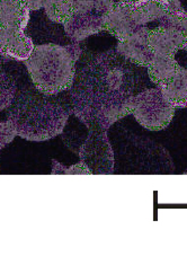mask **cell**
I'll return each mask as SVG.
<instances>
[{
	"label": "cell",
	"mask_w": 187,
	"mask_h": 256,
	"mask_svg": "<svg viewBox=\"0 0 187 256\" xmlns=\"http://www.w3.org/2000/svg\"><path fill=\"white\" fill-rule=\"evenodd\" d=\"M149 32L148 28L140 26L130 36L118 41L116 51L131 64L146 67L154 56L149 46Z\"/></svg>",
	"instance_id": "7"
},
{
	"label": "cell",
	"mask_w": 187,
	"mask_h": 256,
	"mask_svg": "<svg viewBox=\"0 0 187 256\" xmlns=\"http://www.w3.org/2000/svg\"><path fill=\"white\" fill-rule=\"evenodd\" d=\"M134 74L131 62L118 51L89 54L76 70L70 87L71 111L87 128L108 130L132 114Z\"/></svg>",
	"instance_id": "1"
},
{
	"label": "cell",
	"mask_w": 187,
	"mask_h": 256,
	"mask_svg": "<svg viewBox=\"0 0 187 256\" xmlns=\"http://www.w3.org/2000/svg\"><path fill=\"white\" fill-rule=\"evenodd\" d=\"M186 174H187V172H186Z\"/></svg>",
	"instance_id": "22"
},
{
	"label": "cell",
	"mask_w": 187,
	"mask_h": 256,
	"mask_svg": "<svg viewBox=\"0 0 187 256\" xmlns=\"http://www.w3.org/2000/svg\"><path fill=\"white\" fill-rule=\"evenodd\" d=\"M162 88L164 96L175 108H187V70L180 68L177 74Z\"/></svg>",
	"instance_id": "14"
},
{
	"label": "cell",
	"mask_w": 187,
	"mask_h": 256,
	"mask_svg": "<svg viewBox=\"0 0 187 256\" xmlns=\"http://www.w3.org/2000/svg\"><path fill=\"white\" fill-rule=\"evenodd\" d=\"M17 96V84L10 74L0 72V111L12 106Z\"/></svg>",
	"instance_id": "16"
},
{
	"label": "cell",
	"mask_w": 187,
	"mask_h": 256,
	"mask_svg": "<svg viewBox=\"0 0 187 256\" xmlns=\"http://www.w3.org/2000/svg\"><path fill=\"white\" fill-rule=\"evenodd\" d=\"M0 150H2V149H0Z\"/></svg>",
	"instance_id": "24"
},
{
	"label": "cell",
	"mask_w": 187,
	"mask_h": 256,
	"mask_svg": "<svg viewBox=\"0 0 187 256\" xmlns=\"http://www.w3.org/2000/svg\"><path fill=\"white\" fill-rule=\"evenodd\" d=\"M51 174H68V175H76V174H80V175H92V170L88 168L86 164H84L82 162H78L74 166H70L66 168V167L62 166L60 162H58L56 160H53V167H52V172Z\"/></svg>",
	"instance_id": "18"
},
{
	"label": "cell",
	"mask_w": 187,
	"mask_h": 256,
	"mask_svg": "<svg viewBox=\"0 0 187 256\" xmlns=\"http://www.w3.org/2000/svg\"><path fill=\"white\" fill-rule=\"evenodd\" d=\"M34 43L22 28L0 30V54L8 60L26 61L34 50Z\"/></svg>",
	"instance_id": "9"
},
{
	"label": "cell",
	"mask_w": 187,
	"mask_h": 256,
	"mask_svg": "<svg viewBox=\"0 0 187 256\" xmlns=\"http://www.w3.org/2000/svg\"><path fill=\"white\" fill-rule=\"evenodd\" d=\"M46 16L54 23L64 24L72 14L71 0H43Z\"/></svg>",
	"instance_id": "15"
},
{
	"label": "cell",
	"mask_w": 187,
	"mask_h": 256,
	"mask_svg": "<svg viewBox=\"0 0 187 256\" xmlns=\"http://www.w3.org/2000/svg\"><path fill=\"white\" fill-rule=\"evenodd\" d=\"M132 114L144 128L151 131H159L169 126L175 108L164 96L162 88H150L133 97Z\"/></svg>",
	"instance_id": "5"
},
{
	"label": "cell",
	"mask_w": 187,
	"mask_h": 256,
	"mask_svg": "<svg viewBox=\"0 0 187 256\" xmlns=\"http://www.w3.org/2000/svg\"><path fill=\"white\" fill-rule=\"evenodd\" d=\"M149 46L154 54L175 56L177 51L186 50L187 38L178 28L162 26L150 30Z\"/></svg>",
	"instance_id": "10"
},
{
	"label": "cell",
	"mask_w": 187,
	"mask_h": 256,
	"mask_svg": "<svg viewBox=\"0 0 187 256\" xmlns=\"http://www.w3.org/2000/svg\"><path fill=\"white\" fill-rule=\"evenodd\" d=\"M89 134L79 149V157L92 174H110L114 170V155L106 129L100 126L88 128Z\"/></svg>",
	"instance_id": "6"
},
{
	"label": "cell",
	"mask_w": 187,
	"mask_h": 256,
	"mask_svg": "<svg viewBox=\"0 0 187 256\" xmlns=\"http://www.w3.org/2000/svg\"><path fill=\"white\" fill-rule=\"evenodd\" d=\"M30 10L24 0H0V30H25Z\"/></svg>",
	"instance_id": "11"
},
{
	"label": "cell",
	"mask_w": 187,
	"mask_h": 256,
	"mask_svg": "<svg viewBox=\"0 0 187 256\" xmlns=\"http://www.w3.org/2000/svg\"><path fill=\"white\" fill-rule=\"evenodd\" d=\"M68 118V110L35 88L16 96L7 120L14 123L17 136L23 139L46 141L62 134Z\"/></svg>",
	"instance_id": "2"
},
{
	"label": "cell",
	"mask_w": 187,
	"mask_h": 256,
	"mask_svg": "<svg viewBox=\"0 0 187 256\" xmlns=\"http://www.w3.org/2000/svg\"><path fill=\"white\" fill-rule=\"evenodd\" d=\"M186 70H187V68H186Z\"/></svg>",
	"instance_id": "23"
},
{
	"label": "cell",
	"mask_w": 187,
	"mask_h": 256,
	"mask_svg": "<svg viewBox=\"0 0 187 256\" xmlns=\"http://www.w3.org/2000/svg\"><path fill=\"white\" fill-rule=\"evenodd\" d=\"M132 7L139 28L175 12L168 0H132Z\"/></svg>",
	"instance_id": "12"
},
{
	"label": "cell",
	"mask_w": 187,
	"mask_h": 256,
	"mask_svg": "<svg viewBox=\"0 0 187 256\" xmlns=\"http://www.w3.org/2000/svg\"><path fill=\"white\" fill-rule=\"evenodd\" d=\"M146 68L151 82L157 86H162L175 76L180 68V64L177 62L174 56L154 54Z\"/></svg>",
	"instance_id": "13"
},
{
	"label": "cell",
	"mask_w": 187,
	"mask_h": 256,
	"mask_svg": "<svg viewBox=\"0 0 187 256\" xmlns=\"http://www.w3.org/2000/svg\"><path fill=\"white\" fill-rule=\"evenodd\" d=\"M72 14L66 22L64 30L74 41H82L104 30L106 16L113 0H71Z\"/></svg>",
	"instance_id": "4"
},
{
	"label": "cell",
	"mask_w": 187,
	"mask_h": 256,
	"mask_svg": "<svg viewBox=\"0 0 187 256\" xmlns=\"http://www.w3.org/2000/svg\"><path fill=\"white\" fill-rule=\"evenodd\" d=\"M17 136L16 128L14 123L7 120L6 122H0V149H2L6 144H10Z\"/></svg>",
	"instance_id": "19"
},
{
	"label": "cell",
	"mask_w": 187,
	"mask_h": 256,
	"mask_svg": "<svg viewBox=\"0 0 187 256\" xmlns=\"http://www.w3.org/2000/svg\"><path fill=\"white\" fill-rule=\"evenodd\" d=\"M139 28L134 12H133L132 0H121L114 2L108 16H106L104 30H108L118 41L126 38Z\"/></svg>",
	"instance_id": "8"
},
{
	"label": "cell",
	"mask_w": 187,
	"mask_h": 256,
	"mask_svg": "<svg viewBox=\"0 0 187 256\" xmlns=\"http://www.w3.org/2000/svg\"><path fill=\"white\" fill-rule=\"evenodd\" d=\"M30 10H38L43 8V0H24Z\"/></svg>",
	"instance_id": "20"
},
{
	"label": "cell",
	"mask_w": 187,
	"mask_h": 256,
	"mask_svg": "<svg viewBox=\"0 0 187 256\" xmlns=\"http://www.w3.org/2000/svg\"><path fill=\"white\" fill-rule=\"evenodd\" d=\"M168 2L172 4V6L174 7V10H182L180 0H168Z\"/></svg>",
	"instance_id": "21"
},
{
	"label": "cell",
	"mask_w": 187,
	"mask_h": 256,
	"mask_svg": "<svg viewBox=\"0 0 187 256\" xmlns=\"http://www.w3.org/2000/svg\"><path fill=\"white\" fill-rule=\"evenodd\" d=\"M76 61L68 48L48 43L35 46L25 64L34 87L43 94L54 96L72 86Z\"/></svg>",
	"instance_id": "3"
},
{
	"label": "cell",
	"mask_w": 187,
	"mask_h": 256,
	"mask_svg": "<svg viewBox=\"0 0 187 256\" xmlns=\"http://www.w3.org/2000/svg\"><path fill=\"white\" fill-rule=\"evenodd\" d=\"M162 26H168V28H175L184 33L187 38V12L186 10H175L169 12L168 15L162 17L159 20ZM187 51V48H186Z\"/></svg>",
	"instance_id": "17"
}]
</instances>
